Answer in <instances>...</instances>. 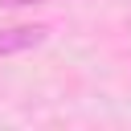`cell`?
<instances>
[{
  "label": "cell",
  "mask_w": 131,
  "mask_h": 131,
  "mask_svg": "<svg viewBox=\"0 0 131 131\" xmlns=\"http://www.w3.org/2000/svg\"><path fill=\"white\" fill-rule=\"evenodd\" d=\"M41 41H45V29H41V25L0 29V57H8V53H25V49H37Z\"/></svg>",
  "instance_id": "obj_1"
},
{
  "label": "cell",
  "mask_w": 131,
  "mask_h": 131,
  "mask_svg": "<svg viewBox=\"0 0 131 131\" xmlns=\"http://www.w3.org/2000/svg\"><path fill=\"white\" fill-rule=\"evenodd\" d=\"M4 4H45V0H4Z\"/></svg>",
  "instance_id": "obj_2"
}]
</instances>
